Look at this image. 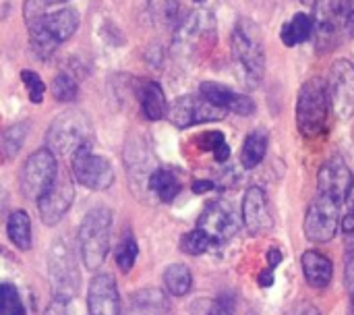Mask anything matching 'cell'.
I'll list each match as a JSON object with an SVG mask.
<instances>
[{
    "label": "cell",
    "instance_id": "6da1fadb",
    "mask_svg": "<svg viewBox=\"0 0 354 315\" xmlns=\"http://www.w3.org/2000/svg\"><path fill=\"white\" fill-rule=\"evenodd\" d=\"M230 52L243 83L255 89L266 75V48L263 35L255 21L239 19L230 35Z\"/></svg>",
    "mask_w": 354,
    "mask_h": 315
},
{
    "label": "cell",
    "instance_id": "7a4b0ae2",
    "mask_svg": "<svg viewBox=\"0 0 354 315\" xmlns=\"http://www.w3.org/2000/svg\"><path fill=\"white\" fill-rule=\"evenodd\" d=\"M79 12L75 8H60L56 12H46L44 17L29 23V46L46 60L62 42H66L79 27Z\"/></svg>",
    "mask_w": 354,
    "mask_h": 315
},
{
    "label": "cell",
    "instance_id": "3957f363",
    "mask_svg": "<svg viewBox=\"0 0 354 315\" xmlns=\"http://www.w3.org/2000/svg\"><path fill=\"white\" fill-rule=\"evenodd\" d=\"M110 228H112V212L104 206L93 208L85 214L79 226V249L81 260L89 272H95L110 251Z\"/></svg>",
    "mask_w": 354,
    "mask_h": 315
},
{
    "label": "cell",
    "instance_id": "277c9868",
    "mask_svg": "<svg viewBox=\"0 0 354 315\" xmlns=\"http://www.w3.org/2000/svg\"><path fill=\"white\" fill-rule=\"evenodd\" d=\"M330 112V96L324 79L313 77L305 81L297 98V127L303 137H319L326 131Z\"/></svg>",
    "mask_w": 354,
    "mask_h": 315
},
{
    "label": "cell",
    "instance_id": "5b68a950",
    "mask_svg": "<svg viewBox=\"0 0 354 315\" xmlns=\"http://www.w3.org/2000/svg\"><path fill=\"white\" fill-rule=\"evenodd\" d=\"M93 129L89 118L79 110L62 112L54 123L50 125L46 133L48 150L54 156H73L79 147L91 145Z\"/></svg>",
    "mask_w": 354,
    "mask_h": 315
},
{
    "label": "cell",
    "instance_id": "8992f818",
    "mask_svg": "<svg viewBox=\"0 0 354 315\" xmlns=\"http://www.w3.org/2000/svg\"><path fill=\"white\" fill-rule=\"evenodd\" d=\"M56 177V156L48 147H41L33 152L21 168V191L27 199L39 201V197L54 185Z\"/></svg>",
    "mask_w": 354,
    "mask_h": 315
},
{
    "label": "cell",
    "instance_id": "52a82bcc",
    "mask_svg": "<svg viewBox=\"0 0 354 315\" xmlns=\"http://www.w3.org/2000/svg\"><path fill=\"white\" fill-rule=\"evenodd\" d=\"M48 268H50V280L54 287L56 301L66 303L71 297L77 295L79 270H77V262L71 251V245L64 239H56V243L52 245L50 258H48Z\"/></svg>",
    "mask_w": 354,
    "mask_h": 315
},
{
    "label": "cell",
    "instance_id": "ba28073f",
    "mask_svg": "<svg viewBox=\"0 0 354 315\" xmlns=\"http://www.w3.org/2000/svg\"><path fill=\"white\" fill-rule=\"evenodd\" d=\"M71 170L75 181L91 191H106L114 183L112 164L104 156L93 154L91 145H83L71 156Z\"/></svg>",
    "mask_w": 354,
    "mask_h": 315
},
{
    "label": "cell",
    "instance_id": "9c48e42d",
    "mask_svg": "<svg viewBox=\"0 0 354 315\" xmlns=\"http://www.w3.org/2000/svg\"><path fill=\"white\" fill-rule=\"evenodd\" d=\"M338 224H340V204H336L330 197L317 195L307 208L303 231L311 243H330L338 233Z\"/></svg>",
    "mask_w": 354,
    "mask_h": 315
},
{
    "label": "cell",
    "instance_id": "30bf717a",
    "mask_svg": "<svg viewBox=\"0 0 354 315\" xmlns=\"http://www.w3.org/2000/svg\"><path fill=\"white\" fill-rule=\"evenodd\" d=\"M328 96L330 106L336 116L342 120H351L354 116V64L346 58H338L330 66L328 77Z\"/></svg>",
    "mask_w": 354,
    "mask_h": 315
},
{
    "label": "cell",
    "instance_id": "8fae6325",
    "mask_svg": "<svg viewBox=\"0 0 354 315\" xmlns=\"http://www.w3.org/2000/svg\"><path fill=\"white\" fill-rule=\"evenodd\" d=\"M226 114L228 112L224 108L212 104L201 93L199 96H183L168 108V120L176 129H187V127L201 125V123L222 120Z\"/></svg>",
    "mask_w": 354,
    "mask_h": 315
},
{
    "label": "cell",
    "instance_id": "7c38bea8",
    "mask_svg": "<svg viewBox=\"0 0 354 315\" xmlns=\"http://www.w3.org/2000/svg\"><path fill=\"white\" fill-rule=\"evenodd\" d=\"M197 228L205 231L216 245H222V243L230 241L236 235V231H239V214L224 199L209 201L205 206V210L201 212L199 220H197Z\"/></svg>",
    "mask_w": 354,
    "mask_h": 315
},
{
    "label": "cell",
    "instance_id": "4fadbf2b",
    "mask_svg": "<svg viewBox=\"0 0 354 315\" xmlns=\"http://www.w3.org/2000/svg\"><path fill=\"white\" fill-rule=\"evenodd\" d=\"M73 199H75L73 177L68 172H58L54 185L37 201V210H39L44 224H48V226L58 224L66 216V212L71 210Z\"/></svg>",
    "mask_w": 354,
    "mask_h": 315
},
{
    "label": "cell",
    "instance_id": "5bb4252c",
    "mask_svg": "<svg viewBox=\"0 0 354 315\" xmlns=\"http://www.w3.org/2000/svg\"><path fill=\"white\" fill-rule=\"evenodd\" d=\"M354 185V174L340 156L328 158L317 172V191L324 197L342 204L348 199Z\"/></svg>",
    "mask_w": 354,
    "mask_h": 315
},
{
    "label": "cell",
    "instance_id": "9a60e30c",
    "mask_svg": "<svg viewBox=\"0 0 354 315\" xmlns=\"http://www.w3.org/2000/svg\"><path fill=\"white\" fill-rule=\"evenodd\" d=\"M243 224L249 231V235H266L274 228V218L270 212L268 195L259 187H251L245 191L243 197Z\"/></svg>",
    "mask_w": 354,
    "mask_h": 315
},
{
    "label": "cell",
    "instance_id": "2e32d148",
    "mask_svg": "<svg viewBox=\"0 0 354 315\" xmlns=\"http://www.w3.org/2000/svg\"><path fill=\"white\" fill-rule=\"evenodd\" d=\"M199 93L205 100H209L212 104L224 108L226 112H234V114H241V116H251L255 112V108H257L251 96L234 91L228 85H222V83H216V81L201 83Z\"/></svg>",
    "mask_w": 354,
    "mask_h": 315
},
{
    "label": "cell",
    "instance_id": "e0dca14e",
    "mask_svg": "<svg viewBox=\"0 0 354 315\" xmlns=\"http://www.w3.org/2000/svg\"><path fill=\"white\" fill-rule=\"evenodd\" d=\"M89 315H120V297L116 282L110 274H97L87 291Z\"/></svg>",
    "mask_w": 354,
    "mask_h": 315
},
{
    "label": "cell",
    "instance_id": "ac0fdd59",
    "mask_svg": "<svg viewBox=\"0 0 354 315\" xmlns=\"http://www.w3.org/2000/svg\"><path fill=\"white\" fill-rule=\"evenodd\" d=\"M301 266H303V274H305V280L309 282V287H313L317 291L330 287V282L334 278V264L330 262V258L311 249V251L303 253Z\"/></svg>",
    "mask_w": 354,
    "mask_h": 315
},
{
    "label": "cell",
    "instance_id": "d6986e66",
    "mask_svg": "<svg viewBox=\"0 0 354 315\" xmlns=\"http://www.w3.org/2000/svg\"><path fill=\"white\" fill-rule=\"evenodd\" d=\"M137 98H139V104H141V110H143L145 118L160 120V118H164L168 114L166 96H164V89H162L160 83H156V81H143L139 85Z\"/></svg>",
    "mask_w": 354,
    "mask_h": 315
},
{
    "label": "cell",
    "instance_id": "ffe728a7",
    "mask_svg": "<svg viewBox=\"0 0 354 315\" xmlns=\"http://www.w3.org/2000/svg\"><path fill=\"white\" fill-rule=\"evenodd\" d=\"M268 145H270L268 131H263V129L251 131L245 137V143H243V150H241V164H243V168H247V170L257 168L263 162L266 154H268Z\"/></svg>",
    "mask_w": 354,
    "mask_h": 315
},
{
    "label": "cell",
    "instance_id": "44dd1931",
    "mask_svg": "<svg viewBox=\"0 0 354 315\" xmlns=\"http://www.w3.org/2000/svg\"><path fill=\"white\" fill-rule=\"evenodd\" d=\"M313 17L307 15V12H297L290 21H286L282 25V31H280V39L284 46L292 48V46H299L307 39L313 37Z\"/></svg>",
    "mask_w": 354,
    "mask_h": 315
},
{
    "label": "cell",
    "instance_id": "7402d4cb",
    "mask_svg": "<svg viewBox=\"0 0 354 315\" xmlns=\"http://www.w3.org/2000/svg\"><path fill=\"white\" fill-rule=\"evenodd\" d=\"M149 189L153 191V195L164 201V204H172L176 199V195L180 193L183 185H180V179L168 170V168H158L149 174V181H147Z\"/></svg>",
    "mask_w": 354,
    "mask_h": 315
},
{
    "label": "cell",
    "instance_id": "603a6c76",
    "mask_svg": "<svg viewBox=\"0 0 354 315\" xmlns=\"http://www.w3.org/2000/svg\"><path fill=\"white\" fill-rule=\"evenodd\" d=\"M342 37H354V0H328L322 4Z\"/></svg>",
    "mask_w": 354,
    "mask_h": 315
},
{
    "label": "cell",
    "instance_id": "cb8c5ba5",
    "mask_svg": "<svg viewBox=\"0 0 354 315\" xmlns=\"http://www.w3.org/2000/svg\"><path fill=\"white\" fill-rule=\"evenodd\" d=\"M6 235L17 249H21V251L31 249V220L23 210H17L8 216Z\"/></svg>",
    "mask_w": 354,
    "mask_h": 315
},
{
    "label": "cell",
    "instance_id": "d4e9b609",
    "mask_svg": "<svg viewBox=\"0 0 354 315\" xmlns=\"http://www.w3.org/2000/svg\"><path fill=\"white\" fill-rule=\"evenodd\" d=\"M164 287L174 297H185L193 287V274L185 264H172L164 272Z\"/></svg>",
    "mask_w": 354,
    "mask_h": 315
},
{
    "label": "cell",
    "instance_id": "484cf974",
    "mask_svg": "<svg viewBox=\"0 0 354 315\" xmlns=\"http://www.w3.org/2000/svg\"><path fill=\"white\" fill-rule=\"evenodd\" d=\"M27 133H29L27 123H17V125L6 127L0 133V154L4 158H15L19 154V150L23 147V143L27 139Z\"/></svg>",
    "mask_w": 354,
    "mask_h": 315
},
{
    "label": "cell",
    "instance_id": "4316f807",
    "mask_svg": "<svg viewBox=\"0 0 354 315\" xmlns=\"http://www.w3.org/2000/svg\"><path fill=\"white\" fill-rule=\"evenodd\" d=\"M199 145H201V150H207V152H212L214 154V158H216V162H228V158H230V147H228V143H226V137H224V133H220V131H205L203 135H199Z\"/></svg>",
    "mask_w": 354,
    "mask_h": 315
},
{
    "label": "cell",
    "instance_id": "83f0119b",
    "mask_svg": "<svg viewBox=\"0 0 354 315\" xmlns=\"http://www.w3.org/2000/svg\"><path fill=\"white\" fill-rule=\"evenodd\" d=\"M137 255H139V247H137V241L133 235H124L116 249H114V260H116V266L122 270V272H131L135 262H137Z\"/></svg>",
    "mask_w": 354,
    "mask_h": 315
},
{
    "label": "cell",
    "instance_id": "f1b7e54d",
    "mask_svg": "<svg viewBox=\"0 0 354 315\" xmlns=\"http://www.w3.org/2000/svg\"><path fill=\"white\" fill-rule=\"evenodd\" d=\"M216 243L209 239V235L201 228H195L191 233H187L180 239V249L187 255H203L205 251H209Z\"/></svg>",
    "mask_w": 354,
    "mask_h": 315
},
{
    "label": "cell",
    "instance_id": "f546056e",
    "mask_svg": "<svg viewBox=\"0 0 354 315\" xmlns=\"http://www.w3.org/2000/svg\"><path fill=\"white\" fill-rule=\"evenodd\" d=\"M50 89H52L54 100H56V102H62V104H68V102L77 100V96H79V85H77V81H75L71 75H64V73H60V75H56V77L52 79Z\"/></svg>",
    "mask_w": 354,
    "mask_h": 315
},
{
    "label": "cell",
    "instance_id": "4dcf8cb0",
    "mask_svg": "<svg viewBox=\"0 0 354 315\" xmlns=\"http://www.w3.org/2000/svg\"><path fill=\"white\" fill-rule=\"evenodd\" d=\"M0 315H25L23 301L12 285H0Z\"/></svg>",
    "mask_w": 354,
    "mask_h": 315
},
{
    "label": "cell",
    "instance_id": "1f68e13d",
    "mask_svg": "<svg viewBox=\"0 0 354 315\" xmlns=\"http://www.w3.org/2000/svg\"><path fill=\"white\" fill-rule=\"evenodd\" d=\"M21 81L25 83L27 87V93H29V100L33 104H39L44 100V93H46V83L41 81V77L35 73V71H21Z\"/></svg>",
    "mask_w": 354,
    "mask_h": 315
},
{
    "label": "cell",
    "instance_id": "d6a6232c",
    "mask_svg": "<svg viewBox=\"0 0 354 315\" xmlns=\"http://www.w3.org/2000/svg\"><path fill=\"white\" fill-rule=\"evenodd\" d=\"M48 6H52L50 0H25L23 2V19H25V23L29 25L35 19L44 17L48 12Z\"/></svg>",
    "mask_w": 354,
    "mask_h": 315
},
{
    "label": "cell",
    "instance_id": "836d02e7",
    "mask_svg": "<svg viewBox=\"0 0 354 315\" xmlns=\"http://www.w3.org/2000/svg\"><path fill=\"white\" fill-rule=\"evenodd\" d=\"M234 307H236L234 295L232 293H224L216 301L209 303L207 315H234Z\"/></svg>",
    "mask_w": 354,
    "mask_h": 315
},
{
    "label": "cell",
    "instance_id": "e575fe53",
    "mask_svg": "<svg viewBox=\"0 0 354 315\" xmlns=\"http://www.w3.org/2000/svg\"><path fill=\"white\" fill-rule=\"evenodd\" d=\"M342 235H344V251L348 262H354V214H348L342 220Z\"/></svg>",
    "mask_w": 354,
    "mask_h": 315
},
{
    "label": "cell",
    "instance_id": "d590c367",
    "mask_svg": "<svg viewBox=\"0 0 354 315\" xmlns=\"http://www.w3.org/2000/svg\"><path fill=\"white\" fill-rule=\"evenodd\" d=\"M214 187H216V183H214V181H209V179H199V181H195V183H193V191H195L197 195L209 193V191H214Z\"/></svg>",
    "mask_w": 354,
    "mask_h": 315
},
{
    "label": "cell",
    "instance_id": "8d00e7d4",
    "mask_svg": "<svg viewBox=\"0 0 354 315\" xmlns=\"http://www.w3.org/2000/svg\"><path fill=\"white\" fill-rule=\"evenodd\" d=\"M266 260H268V266H270V270H274L276 266H280V262H282V253H280V249H276V247L268 249V253H266Z\"/></svg>",
    "mask_w": 354,
    "mask_h": 315
},
{
    "label": "cell",
    "instance_id": "74e56055",
    "mask_svg": "<svg viewBox=\"0 0 354 315\" xmlns=\"http://www.w3.org/2000/svg\"><path fill=\"white\" fill-rule=\"evenodd\" d=\"M290 315H322L319 314V309L315 307V305H311V303H301L299 307H295Z\"/></svg>",
    "mask_w": 354,
    "mask_h": 315
},
{
    "label": "cell",
    "instance_id": "f35d334b",
    "mask_svg": "<svg viewBox=\"0 0 354 315\" xmlns=\"http://www.w3.org/2000/svg\"><path fill=\"white\" fill-rule=\"evenodd\" d=\"M257 282H259V287H263V289L272 287V285H274V270H263V272L257 276Z\"/></svg>",
    "mask_w": 354,
    "mask_h": 315
},
{
    "label": "cell",
    "instance_id": "ab89813d",
    "mask_svg": "<svg viewBox=\"0 0 354 315\" xmlns=\"http://www.w3.org/2000/svg\"><path fill=\"white\" fill-rule=\"evenodd\" d=\"M46 315H66L64 303L62 301H54V305L46 312Z\"/></svg>",
    "mask_w": 354,
    "mask_h": 315
},
{
    "label": "cell",
    "instance_id": "60d3db41",
    "mask_svg": "<svg viewBox=\"0 0 354 315\" xmlns=\"http://www.w3.org/2000/svg\"><path fill=\"white\" fill-rule=\"evenodd\" d=\"M348 210H351V214H354V185H353V191H351V195H348Z\"/></svg>",
    "mask_w": 354,
    "mask_h": 315
},
{
    "label": "cell",
    "instance_id": "b9f144b4",
    "mask_svg": "<svg viewBox=\"0 0 354 315\" xmlns=\"http://www.w3.org/2000/svg\"><path fill=\"white\" fill-rule=\"evenodd\" d=\"M301 2H303V4H307V6H313V8L319 4V0H301Z\"/></svg>",
    "mask_w": 354,
    "mask_h": 315
},
{
    "label": "cell",
    "instance_id": "7bdbcfd3",
    "mask_svg": "<svg viewBox=\"0 0 354 315\" xmlns=\"http://www.w3.org/2000/svg\"><path fill=\"white\" fill-rule=\"evenodd\" d=\"M58 2H64V0H50V4H58Z\"/></svg>",
    "mask_w": 354,
    "mask_h": 315
},
{
    "label": "cell",
    "instance_id": "ee69618b",
    "mask_svg": "<svg viewBox=\"0 0 354 315\" xmlns=\"http://www.w3.org/2000/svg\"><path fill=\"white\" fill-rule=\"evenodd\" d=\"M195 2H205V0H195Z\"/></svg>",
    "mask_w": 354,
    "mask_h": 315
}]
</instances>
